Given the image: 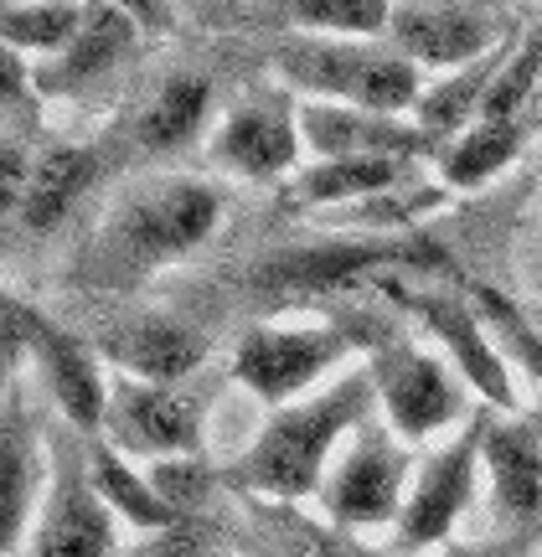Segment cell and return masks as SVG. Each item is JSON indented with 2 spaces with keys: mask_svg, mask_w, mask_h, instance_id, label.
Masks as SVG:
<instances>
[{
  "mask_svg": "<svg viewBox=\"0 0 542 557\" xmlns=\"http://www.w3.org/2000/svg\"><path fill=\"white\" fill-rule=\"evenodd\" d=\"M114 521L120 517L103 506L88 480V455H67L62 444H52L47 496H41L26 557H114L120 547Z\"/></svg>",
  "mask_w": 542,
  "mask_h": 557,
  "instance_id": "obj_12",
  "label": "cell"
},
{
  "mask_svg": "<svg viewBox=\"0 0 542 557\" xmlns=\"http://www.w3.org/2000/svg\"><path fill=\"white\" fill-rule=\"evenodd\" d=\"M387 41L414 67H444V73H455L465 62L485 58L491 47H502L506 32L496 21L476 16V11H460V5H393Z\"/></svg>",
  "mask_w": 542,
  "mask_h": 557,
  "instance_id": "obj_18",
  "label": "cell"
},
{
  "mask_svg": "<svg viewBox=\"0 0 542 557\" xmlns=\"http://www.w3.org/2000/svg\"><path fill=\"white\" fill-rule=\"evenodd\" d=\"M538 103H542V99H538Z\"/></svg>",
  "mask_w": 542,
  "mask_h": 557,
  "instance_id": "obj_39",
  "label": "cell"
},
{
  "mask_svg": "<svg viewBox=\"0 0 542 557\" xmlns=\"http://www.w3.org/2000/svg\"><path fill=\"white\" fill-rule=\"evenodd\" d=\"M207 120H212V83L197 73H171L140 109L135 145L145 156H181L186 145H197Z\"/></svg>",
  "mask_w": 542,
  "mask_h": 557,
  "instance_id": "obj_22",
  "label": "cell"
},
{
  "mask_svg": "<svg viewBox=\"0 0 542 557\" xmlns=\"http://www.w3.org/2000/svg\"><path fill=\"white\" fill-rule=\"evenodd\" d=\"M99 150L94 145H41L32 160V181H26V201L16 218L32 233H52L99 181Z\"/></svg>",
  "mask_w": 542,
  "mask_h": 557,
  "instance_id": "obj_20",
  "label": "cell"
},
{
  "mask_svg": "<svg viewBox=\"0 0 542 557\" xmlns=\"http://www.w3.org/2000/svg\"><path fill=\"white\" fill-rule=\"evenodd\" d=\"M207 413L212 393L197 382H109V413L99 438L114 444L135 465H161V459H192L207 444Z\"/></svg>",
  "mask_w": 542,
  "mask_h": 557,
  "instance_id": "obj_10",
  "label": "cell"
},
{
  "mask_svg": "<svg viewBox=\"0 0 542 557\" xmlns=\"http://www.w3.org/2000/svg\"><path fill=\"white\" fill-rule=\"evenodd\" d=\"M109 5L124 11L140 32H171V5L165 0H109Z\"/></svg>",
  "mask_w": 542,
  "mask_h": 557,
  "instance_id": "obj_34",
  "label": "cell"
},
{
  "mask_svg": "<svg viewBox=\"0 0 542 557\" xmlns=\"http://www.w3.org/2000/svg\"><path fill=\"white\" fill-rule=\"evenodd\" d=\"M207 156L218 171L243 181H290L300 171L305 139H300V99L274 83L254 88L243 103H233L212 129Z\"/></svg>",
  "mask_w": 542,
  "mask_h": 557,
  "instance_id": "obj_11",
  "label": "cell"
},
{
  "mask_svg": "<svg viewBox=\"0 0 542 557\" xmlns=\"http://www.w3.org/2000/svg\"><path fill=\"white\" fill-rule=\"evenodd\" d=\"M88 480H94V491H99L103 506L120 521H130L135 532H176L181 521H186L176 506L156 491L150 470H140L135 459L120 455V449L103 444V438H88Z\"/></svg>",
  "mask_w": 542,
  "mask_h": 557,
  "instance_id": "obj_21",
  "label": "cell"
},
{
  "mask_svg": "<svg viewBox=\"0 0 542 557\" xmlns=\"http://www.w3.org/2000/svg\"><path fill=\"white\" fill-rule=\"evenodd\" d=\"M26 341H32V305L0 289V367L26 357Z\"/></svg>",
  "mask_w": 542,
  "mask_h": 557,
  "instance_id": "obj_32",
  "label": "cell"
},
{
  "mask_svg": "<svg viewBox=\"0 0 542 557\" xmlns=\"http://www.w3.org/2000/svg\"><path fill=\"white\" fill-rule=\"evenodd\" d=\"M465 289H470V299L481 305V315L491 320V331H496V341H502V351L542 387V331L527 320V310L512 295H502V289L481 284V278H470Z\"/></svg>",
  "mask_w": 542,
  "mask_h": 557,
  "instance_id": "obj_28",
  "label": "cell"
},
{
  "mask_svg": "<svg viewBox=\"0 0 542 557\" xmlns=\"http://www.w3.org/2000/svg\"><path fill=\"white\" fill-rule=\"evenodd\" d=\"M512 47H517V41L506 37L502 47H491L485 58L465 62V67H455V73H449V78H440L434 88H423V99H419V109H414V120H419L429 135L440 139V145H449L455 135H465L470 124L481 120L485 94H491L496 73L506 67Z\"/></svg>",
  "mask_w": 542,
  "mask_h": 557,
  "instance_id": "obj_24",
  "label": "cell"
},
{
  "mask_svg": "<svg viewBox=\"0 0 542 557\" xmlns=\"http://www.w3.org/2000/svg\"><path fill=\"white\" fill-rule=\"evenodd\" d=\"M372 413H378V387H372L367 361H357L342 377L316 387L310 398L284 403L263 418L254 444L233 465V485L259 500H280V506L316 500L336 455H342V444Z\"/></svg>",
  "mask_w": 542,
  "mask_h": 557,
  "instance_id": "obj_1",
  "label": "cell"
},
{
  "mask_svg": "<svg viewBox=\"0 0 542 557\" xmlns=\"http://www.w3.org/2000/svg\"><path fill=\"white\" fill-rule=\"evenodd\" d=\"M94 346H99L103 367H114V377L130 382H192L212 351V341L192 320L165 315V310L109 320Z\"/></svg>",
  "mask_w": 542,
  "mask_h": 557,
  "instance_id": "obj_17",
  "label": "cell"
},
{
  "mask_svg": "<svg viewBox=\"0 0 542 557\" xmlns=\"http://www.w3.org/2000/svg\"><path fill=\"white\" fill-rule=\"evenodd\" d=\"M361 357L346 315L331 320H259L233 346V382L269 408L310 398L316 387L342 377L346 361Z\"/></svg>",
  "mask_w": 542,
  "mask_h": 557,
  "instance_id": "obj_7",
  "label": "cell"
},
{
  "mask_svg": "<svg viewBox=\"0 0 542 557\" xmlns=\"http://www.w3.org/2000/svg\"><path fill=\"white\" fill-rule=\"evenodd\" d=\"M408 176H414L408 160H310L290 176V201L316 207V212H342Z\"/></svg>",
  "mask_w": 542,
  "mask_h": 557,
  "instance_id": "obj_23",
  "label": "cell"
},
{
  "mask_svg": "<svg viewBox=\"0 0 542 557\" xmlns=\"http://www.w3.org/2000/svg\"><path fill=\"white\" fill-rule=\"evenodd\" d=\"M222 222V191L201 176H171L150 181L140 191L114 207V218L99 238V263L103 278H145L181 263L186 253H197L201 243L218 233Z\"/></svg>",
  "mask_w": 542,
  "mask_h": 557,
  "instance_id": "obj_4",
  "label": "cell"
},
{
  "mask_svg": "<svg viewBox=\"0 0 542 557\" xmlns=\"http://www.w3.org/2000/svg\"><path fill=\"white\" fill-rule=\"evenodd\" d=\"M300 139L310 160H440V139L429 135L414 114H372V109H346V103L300 99Z\"/></svg>",
  "mask_w": 542,
  "mask_h": 557,
  "instance_id": "obj_15",
  "label": "cell"
},
{
  "mask_svg": "<svg viewBox=\"0 0 542 557\" xmlns=\"http://www.w3.org/2000/svg\"><path fill=\"white\" fill-rule=\"evenodd\" d=\"M88 0H47V5H0V41L16 58H52L78 32Z\"/></svg>",
  "mask_w": 542,
  "mask_h": 557,
  "instance_id": "obj_26",
  "label": "cell"
},
{
  "mask_svg": "<svg viewBox=\"0 0 542 557\" xmlns=\"http://www.w3.org/2000/svg\"><path fill=\"white\" fill-rule=\"evenodd\" d=\"M26 357L37 361V377L58 403L62 423L78 438H99L103 413H109V377H103V357L94 341L73 336L62 320L32 305V341Z\"/></svg>",
  "mask_w": 542,
  "mask_h": 557,
  "instance_id": "obj_16",
  "label": "cell"
},
{
  "mask_svg": "<svg viewBox=\"0 0 542 557\" xmlns=\"http://www.w3.org/2000/svg\"><path fill=\"white\" fill-rule=\"evenodd\" d=\"M37 99L32 88V62L16 58L5 41H0V135H21V120Z\"/></svg>",
  "mask_w": 542,
  "mask_h": 557,
  "instance_id": "obj_30",
  "label": "cell"
},
{
  "mask_svg": "<svg viewBox=\"0 0 542 557\" xmlns=\"http://www.w3.org/2000/svg\"><path fill=\"white\" fill-rule=\"evenodd\" d=\"M280 557H378V553H367V547H357V542H346V537H300Z\"/></svg>",
  "mask_w": 542,
  "mask_h": 557,
  "instance_id": "obj_35",
  "label": "cell"
},
{
  "mask_svg": "<svg viewBox=\"0 0 542 557\" xmlns=\"http://www.w3.org/2000/svg\"><path fill=\"white\" fill-rule=\"evenodd\" d=\"M284 5H290V26L305 37L378 41L387 37V21H393V0H284Z\"/></svg>",
  "mask_w": 542,
  "mask_h": 557,
  "instance_id": "obj_27",
  "label": "cell"
},
{
  "mask_svg": "<svg viewBox=\"0 0 542 557\" xmlns=\"http://www.w3.org/2000/svg\"><path fill=\"white\" fill-rule=\"evenodd\" d=\"M527 129H532V120H476L440 150V186L476 191L491 176H502L527 150Z\"/></svg>",
  "mask_w": 542,
  "mask_h": 557,
  "instance_id": "obj_25",
  "label": "cell"
},
{
  "mask_svg": "<svg viewBox=\"0 0 542 557\" xmlns=\"http://www.w3.org/2000/svg\"><path fill=\"white\" fill-rule=\"evenodd\" d=\"M135 47H140V26L124 11H114L109 0H88V11H83L78 32L67 37V47L32 62V88H37V99L52 103L94 99L99 88L120 78V67L135 58Z\"/></svg>",
  "mask_w": 542,
  "mask_h": 557,
  "instance_id": "obj_13",
  "label": "cell"
},
{
  "mask_svg": "<svg viewBox=\"0 0 542 557\" xmlns=\"http://www.w3.org/2000/svg\"><path fill=\"white\" fill-rule=\"evenodd\" d=\"M0 5H47V0H0Z\"/></svg>",
  "mask_w": 542,
  "mask_h": 557,
  "instance_id": "obj_37",
  "label": "cell"
},
{
  "mask_svg": "<svg viewBox=\"0 0 542 557\" xmlns=\"http://www.w3.org/2000/svg\"><path fill=\"white\" fill-rule=\"evenodd\" d=\"M361 341V361L378 387V418L403 438V444H429V438H449L465 429L476 408H470V387L449 367L444 351H429L419 341L387 325L378 315H346Z\"/></svg>",
  "mask_w": 542,
  "mask_h": 557,
  "instance_id": "obj_2",
  "label": "cell"
},
{
  "mask_svg": "<svg viewBox=\"0 0 542 557\" xmlns=\"http://www.w3.org/2000/svg\"><path fill=\"white\" fill-rule=\"evenodd\" d=\"M449 263L419 233H352L305 248H284L254 263L248 284L263 299H331L346 289H367L382 274H444Z\"/></svg>",
  "mask_w": 542,
  "mask_h": 557,
  "instance_id": "obj_5",
  "label": "cell"
},
{
  "mask_svg": "<svg viewBox=\"0 0 542 557\" xmlns=\"http://www.w3.org/2000/svg\"><path fill=\"white\" fill-rule=\"evenodd\" d=\"M485 423H491V408H476V418L465 429H455L440 449H429L414 465V485H408L403 517L393 527L398 557L440 553L444 542L455 537L465 511L476 506V491H481V475H485V465H481Z\"/></svg>",
  "mask_w": 542,
  "mask_h": 557,
  "instance_id": "obj_8",
  "label": "cell"
},
{
  "mask_svg": "<svg viewBox=\"0 0 542 557\" xmlns=\"http://www.w3.org/2000/svg\"><path fill=\"white\" fill-rule=\"evenodd\" d=\"M522 310H527V320H532V325L542 331V305H522Z\"/></svg>",
  "mask_w": 542,
  "mask_h": 557,
  "instance_id": "obj_36",
  "label": "cell"
},
{
  "mask_svg": "<svg viewBox=\"0 0 542 557\" xmlns=\"http://www.w3.org/2000/svg\"><path fill=\"white\" fill-rule=\"evenodd\" d=\"M491 480V517L502 537L542 547V429L532 413H491L481 449Z\"/></svg>",
  "mask_w": 542,
  "mask_h": 557,
  "instance_id": "obj_14",
  "label": "cell"
},
{
  "mask_svg": "<svg viewBox=\"0 0 542 557\" xmlns=\"http://www.w3.org/2000/svg\"><path fill=\"white\" fill-rule=\"evenodd\" d=\"M367 289H378L398 305L403 315L419 325L429 341H440V351L449 367L465 377V387L491 408V413H517V382H512V357L502 351V341L491 331V320L481 315V305L470 299V289L455 284H434L423 274H382Z\"/></svg>",
  "mask_w": 542,
  "mask_h": 557,
  "instance_id": "obj_6",
  "label": "cell"
},
{
  "mask_svg": "<svg viewBox=\"0 0 542 557\" xmlns=\"http://www.w3.org/2000/svg\"><path fill=\"white\" fill-rule=\"evenodd\" d=\"M532 418H538V429H542V413H532Z\"/></svg>",
  "mask_w": 542,
  "mask_h": 557,
  "instance_id": "obj_38",
  "label": "cell"
},
{
  "mask_svg": "<svg viewBox=\"0 0 542 557\" xmlns=\"http://www.w3.org/2000/svg\"><path fill=\"white\" fill-rule=\"evenodd\" d=\"M41 455V434L37 423L26 418V403L11 398L0 408V557H11L26 542V532L37 527L41 511V470H47Z\"/></svg>",
  "mask_w": 542,
  "mask_h": 557,
  "instance_id": "obj_19",
  "label": "cell"
},
{
  "mask_svg": "<svg viewBox=\"0 0 542 557\" xmlns=\"http://www.w3.org/2000/svg\"><path fill=\"white\" fill-rule=\"evenodd\" d=\"M429 557H532V542L522 537H485V542H444L440 553H429Z\"/></svg>",
  "mask_w": 542,
  "mask_h": 557,
  "instance_id": "obj_33",
  "label": "cell"
},
{
  "mask_svg": "<svg viewBox=\"0 0 542 557\" xmlns=\"http://www.w3.org/2000/svg\"><path fill=\"white\" fill-rule=\"evenodd\" d=\"M32 160L37 150L21 135H0V218H16L26 201V181H32Z\"/></svg>",
  "mask_w": 542,
  "mask_h": 557,
  "instance_id": "obj_31",
  "label": "cell"
},
{
  "mask_svg": "<svg viewBox=\"0 0 542 557\" xmlns=\"http://www.w3.org/2000/svg\"><path fill=\"white\" fill-rule=\"evenodd\" d=\"M408 485H414V455L372 413L342 444V455H336L316 500H321L325 521L336 532H378V527H398Z\"/></svg>",
  "mask_w": 542,
  "mask_h": 557,
  "instance_id": "obj_9",
  "label": "cell"
},
{
  "mask_svg": "<svg viewBox=\"0 0 542 557\" xmlns=\"http://www.w3.org/2000/svg\"><path fill=\"white\" fill-rule=\"evenodd\" d=\"M150 480H156V491H161V496L176 506L181 517H186V511H197L201 500L212 496L218 470H212L201 455H192V459H161V465H150Z\"/></svg>",
  "mask_w": 542,
  "mask_h": 557,
  "instance_id": "obj_29",
  "label": "cell"
},
{
  "mask_svg": "<svg viewBox=\"0 0 542 557\" xmlns=\"http://www.w3.org/2000/svg\"><path fill=\"white\" fill-rule=\"evenodd\" d=\"M274 73L290 94L372 114H414L423 99V67H414L393 41L290 32L274 47Z\"/></svg>",
  "mask_w": 542,
  "mask_h": 557,
  "instance_id": "obj_3",
  "label": "cell"
}]
</instances>
